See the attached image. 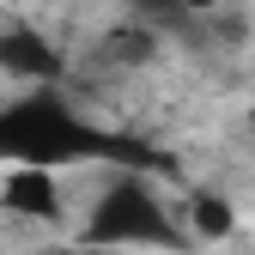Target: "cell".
I'll list each match as a JSON object with an SVG mask.
<instances>
[{
    "label": "cell",
    "instance_id": "cell-8",
    "mask_svg": "<svg viewBox=\"0 0 255 255\" xmlns=\"http://www.w3.org/2000/svg\"><path fill=\"white\" fill-rule=\"evenodd\" d=\"M176 6H182V12H219L225 0H176Z\"/></svg>",
    "mask_w": 255,
    "mask_h": 255
},
{
    "label": "cell",
    "instance_id": "cell-2",
    "mask_svg": "<svg viewBox=\"0 0 255 255\" xmlns=\"http://www.w3.org/2000/svg\"><path fill=\"white\" fill-rule=\"evenodd\" d=\"M85 243L91 249H176V225L170 213L158 207V195L140 182V176H122L110 182L98 207H91V225H85Z\"/></svg>",
    "mask_w": 255,
    "mask_h": 255
},
{
    "label": "cell",
    "instance_id": "cell-1",
    "mask_svg": "<svg viewBox=\"0 0 255 255\" xmlns=\"http://www.w3.org/2000/svg\"><path fill=\"white\" fill-rule=\"evenodd\" d=\"M85 158H134V164H146L140 146H128L116 134H98L49 85L24 91V98H12L0 110V164H12V170H61V164H85Z\"/></svg>",
    "mask_w": 255,
    "mask_h": 255
},
{
    "label": "cell",
    "instance_id": "cell-3",
    "mask_svg": "<svg viewBox=\"0 0 255 255\" xmlns=\"http://www.w3.org/2000/svg\"><path fill=\"white\" fill-rule=\"evenodd\" d=\"M0 73H12V79H55L61 73V55L37 37V30H0Z\"/></svg>",
    "mask_w": 255,
    "mask_h": 255
},
{
    "label": "cell",
    "instance_id": "cell-5",
    "mask_svg": "<svg viewBox=\"0 0 255 255\" xmlns=\"http://www.w3.org/2000/svg\"><path fill=\"white\" fill-rule=\"evenodd\" d=\"M188 219H195V231H201V237H225V231H231V201L201 188V195L188 201Z\"/></svg>",
    "mask_w": 255,
    "mask_h": 255
},
{
    "label": "cell",
    "instance_id": "cell-7",
    "mask_svg": "<svg viewBox=\"0 0 255 255\" xmlns=\"http://www.w3.org/2000/svg\"><path fill=\"white\" fill-rule=\"evenodd\" d=\"M128 6H134V12H146V18H170V12H182L176 0H128Z\"/></svg>",
    "mask_w": 255,
    "mask_h": 255
},
{
    "label": "cell",
    "instance_id": "cell-4",
    "mask_svg": "<svg viewBox=\"0 0 255 255\" xmlns=\"http://www.w3.org/2000/svg\"><path fill=\"white\" fill-rule=\"evenodd\" d=\"M6 213L18 219H55L61 213V188H55V170H12L6 188H0Z\"/></svg>",
    "mask_w": 255,
    "mask_h": 255
},
{
    "label": "cell",
    "instance_id": "cell-6",
    "mask_svg": "<svg viewBox=\"0 0 255 255\" xmlns=\"http://www.w3.org/2000/svg\"><path fill=\"white\" fill-rule=\"evenodd\" d=\"M146 55H152V30L146 24H122L110 37V61H128V67H134V61H146Z\"/></svg>",
    "mask_w": 255,
    "mask_h": 255
}]
</instances>
